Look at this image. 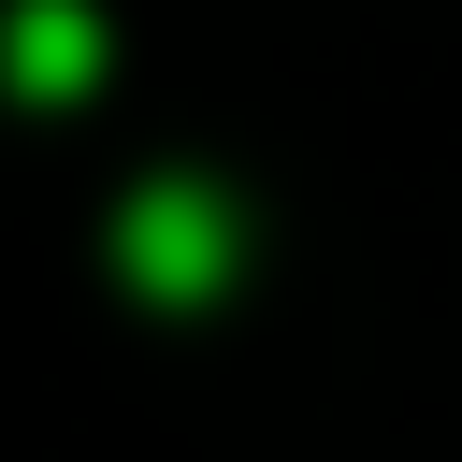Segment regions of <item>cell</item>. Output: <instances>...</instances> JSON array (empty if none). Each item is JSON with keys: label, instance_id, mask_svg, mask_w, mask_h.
<instances>
[{"label": "cell", "instance_id": "obj_1", "mask_svg": "<svg viewBox=\"0 0 462 462\" xmlns=\"http://www.w3.org/2000/svg\"><path fill=\"white\" fill-rule=\"evenodd\" d=\"M116 274L130 289H159V303H202L217 274H231V202L217 188H130V217H116Z\"/></svg>", "mask_w": 462, "mask_h": 462}, {"label": "cell", "instance_id": "obj_2", "mask_svg": "<svg viewBox=\"0 0 462 462\" xmlns=\"http://www.w3.org/2000/svg\"><path fill=\"white\" fill-rule=\"evenodd\" d=\"M0 72H14L29 101H72V87L101 72V14H87V0H14V29H0Z\"/></svg>", "mask_w": 462, "mask_h": 462}]
</instances>
